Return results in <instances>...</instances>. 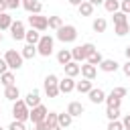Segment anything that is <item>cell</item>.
Wrapping results in <instances>:
<instances>
[{
  "mask_svg": "<svg viewBox=\"0 0 130 130\" xmlns=\"http://www.w3.org/2000/svg\"><path fill=\"white\" fill-rule=\"evenodd\" d=\"M98 49L93 47V43H85V45H79V47H73L71 49V55H73V61H87L89 55H93Z\"/></svg>",
  "mask_w": 130,
  "mask_h": 130,
  "instance_id": "cell-1",
  "label": "cell"
},
{
  "mask_svg": "<svg viewBox=\"0 0 130 130\" xmlns=\"http://www.w3.org/2000/svg\"><path fill=\"white\" fill-rule=\"evenodd\" d=\"M12 116H14V120H20V122L30 120V108L26 106L24 100H16V102H12Z\"/></svg>",
  "mask_w": 130,
  "mask_h": 130,
  "instance_id": "cell-2",
  "label": "cell"
},
{
  "mask_svg": "<svg viewBox=\"0 0 130 130\" xmlns=\"http://www.w3.org/2000/svg\"><path fill=\"white\" fill-rule=\"evenodd\" d=\"M43 85H45V93H47L49 98H57V95L61 93V89H59V77H57L55 73H49V75L45 77Z\"/></svg>",
  "mask_w": 130,
  "mask_h": 130,
  "instance_id": "cell-3",
  "label": "cell"
},
{
  "mask_svg": "<svg viewBox=\"0 0 130 130\" xmlns=\"http://www.w3.org/2000/svg\"><path fill=\"white\" fill-rule=\"evenodd\" d=\"M57 39L61 43H73L77 39V28L73 24H63L61 28H57Z\"/></svg>",
  "mask_w": 130,
  "mask_h": 130,
  "instance_id": "cell-4",
  "label": "cell"
},
{
  "mask_svg": "<svg viewBox=\"0 0 130 130\" xmlns=\"http://www.w3.org/2000/svg\"><path fill=\"white\" fill-rule=\"evenodd\" d=\"M53 47H55V39H53L51 35H41V41L37 43V51H39V55L49 57V55L53 53Z\"/></svg>",
  "mask_w": 130,
  "mask_h": 130,
  "instance_id": "cell-5",
  "label": "cell"
},
{
  "mask_svg": "<svg viewBox=\"0 0 130 130\" xmlns=\"http://www.w3.org/2000/svg\"><path fill=\"white\" fill-rule=\"evenodd\" d=\"M4 59H6V63H8L10 69H20V67H22V61H24L22 53H18V51H14V49H8V51L4 53Z\"/></svg>",
  "mask_w": 130,
  "mask_h": 130,
  "instance_id": "cell-6",
  "label": "cell"
},
{
  "mask_svg": "<svg viewBox=\"0 0 130 130\" xmlns=\"http://www.w3.org/2000/svg\"><path fill=\"white\" fill-rule=\"evenodd\" d=\"M28 24H30V28L43 32V30L49 28V16H43V14H30V16H28Z\"/></svg>",
  "mask_w": 130,
  "mask_h": 130,
  "instance_id": "cell-7",
  "label": "cell"
},
{
  "mask_svg": "<svg viewBox=\"0 0 130 130\" xmlns=\"http://www.w3.org/2000/svg\"><path fill=\"white\" fill-rule=\"evenodd\" d=\"M10 35H12L14 41H22L24 35H26L24 22H22V20H12V24H10Z\"/></svg>",
  "mask_w": 130,
  "mask_h": 130,
  "instance_id": "cell-8",
  "label": "cell"
},
{
  "mask_svg": "<svg viewBox=\"0 0 130 130\" xmlns=\"http://www.w3.org/2000/svg\"><path fill=\"white\" fill-rule=\"evenodd\" d=\"M47 114H49V110L43 106V104H39V106H35V108H30V122H45V118H47Z\"/></svg>",
  "mask_w": 130,
  "mask_h": 130,
  "instance_id": "cell-9",
  "label": "cell"
},
{
  "mask_svg": "<svg viewBox=\"0 0 130 130\" xmlns=\"http://www.w3.org/2000/svg\"><path fill=\"white\" fill-rule=\"evenodd\" d=\"M22 8H24L28 14H41L43 4H41L39 0H22Z\"/></svg>",
  "mask_w": 130,
  "mask_h": 130,
  "instance_id": "cell-10",
  "label": "cell"
},
{
  "mask_svg": "<svg viewBox=\"0 0 130 130\" xmlns=\"http://www.w3.org/2000/svg\"><path fill=\"white\" fill-rule=\"evenodd\" d=\"M75 83H77V81H73V77L65 75V77L59 81V89H61V93H71V91L75 89Z\"/></svg>",
  "mask_w": 130,
  "mask_h": 130,
  "instance_id": "cell-11",
  "label": "cell"
},
{
  "mask_svg": "<svg viewBox=\"0 0 130 130\" xmlns=\"http://www.w3.org/2000/svg\"><path fill=\"white\" fill-rule=\"evenodd\" d=\"M102 71H106V73H114V71H118V67H120V63L116 61V59H104L100 65H98Z\"/></svg>",
  "mask_w": 130,
  "mask_h": 130,
  "instance_id": "cell-12",
  "label": "cell"
},
{
  "mask_svg": "<svg viewBox=\"0 0 130 130\" xmlns=\"http://www.w3.org/2000/svg\"><path fill=\"white\" fill-rule=\"evenodd\" d=\"M63 69H65V75H69V77H77L81 73V65L77 61H69L67 65H63Z\"/></svg>",
  "mask_w": 130,
  "mask_h": 130,
  "instance_id": "cell-13",
  "label": "cell"
},
{
  "mask_svg": "<svg viewBox=\"0 0 130 130\" xmlns=\"http://www.w3.org/2000/svg\"><path fill=\"white\" fill-rule=\"evenodd\" d=\"M81 75H83L85 79H91V81H93V79H95V75H98V67L85 61V65H81Z\"/></svg>",
  "mask_w": 130,
  "mask_h": 130,
  "instance_id": "cell-14",
  "label": "cell"
},
{
  "mask_svg": "<svg viewBox=\"0 0 130 130\" xmlns=\"http://www.w3.org/2000/svg\"><path fill=\"white\" fill-rule=\"evenodd\" d=\"M87 95H89V102H91V104H102V102H106V91L100 89V87H98V89L91 87V91H89Z\"/></svg>",
  "mask_w": 130,
  "mask_h": 130,
  "instance_id": "cell-15",
  "label": "cell"
},
{
  "mask_svg": "<svg viewBox=\"0 0 130 130\" xmlns=\"http://www.w3.org/2000/svg\"><path fill=\"white\" fill-rule=\"evenodd\" d=\"M24 102H26V106H28V108H35V106H39V104H41V93H39V89H30V91L26 93Z\"/></svg>",
  "mask_w": 130,
  "mask_h": 130,
  "instance_id": "cell-16",
  "label": "cell"
},
{
  "mask_svg": "<svg viewBox=\"0 0 130 130\" xmlns=\"http://www.w3.org/2000/svg\"><path fill=\"white\" fill-rule=\"evenodd\" d=\"M4 98H6L8 102H16V100L20 98V89H18L16 85H6V87H4Z\"/></svg>",
  "mask_w": 130,
  "mask_h": 130,
  "instance_id": "cell-17",
  "label": "cell"
},
{
  "mask_svg": "<svg viewBox=\"0 0 130 130\" xmlns=\"http://www.w3.org/2000/svg\"><path fill=\"white\" fill-rule=\"evenodd\" d=\"M93 8H95V6H93L91 2H87V0H83V2L77 6L79 16H91V14H93Z\"/></svg>",
  "mask_w": 130,
  "mask_h": 130,
  "instance_id": "cell-18",
  "label": "cell"
},
{
  "mask_svg": "<svg viewBox=\"0 0 130 130\" xmlns=\"http://www.w3.org/2000/svg\"><path fill=\"white\" fill-rule=\"evenodd\" d=\"M69 61H73L71 51H69V49H61V51L57 53V63H59V65H67Z\"/></svg>",
  "mask_w": 130,
  "mask_h": 130,
  "instance_id": "cell-19",
  "label": "cell"
},
{
  "mask_svg": "<svg viewBox=\"0 0 130 130\" xmlns=\"http://www.w3.org/2000/svg\"><path fill=\"white\" fill-rule=\"evenodd\" d=\"M24 41H26L28 45H37V43L41 41V32H39V30H35V28H28V30H26V35H24Z\"/></svg>",
  "mask_w": 130,
  "mask_h": 130,
  "instance_id": "cell-20",
  "label": "cell"
},
{
  "mask_svg": "<svg viewBox=\"0 0 130 130\" xmlns=\"http://www.w3.org/2000/svg\"><path fill=\"white\" fill-rule=\"evenodd\" d=\"M91 87H93V85H91V79H85V77H83L81 81H77V83H75V89H77L79 93H89V91H91Z\"/></svg>",
  "mask_w": 130,
  "mask_h": 130,
  "instance_id": "cell-21",
  "label": "cell"
},
{
  "mask_svg": "<svg viewBox=\"0 0 130 130\" xmlns=\"http://www.w3.org/2000/svg\"><path fill=\"white\" fill-rule=\"evenodd\" d=\"M91 28H93L95 32H104V30L108 28V20H106V18H102V16H98V18L91 22Z\"/></svg>",
  "mask_w": 130,
  "mask_h": 130,
  "instance_id": "cell-22",
  "label": "cell"
},
{
  "mask_svg": "<svg viewBox=\"0 0 130 130\" xmlns=\"http://www.w3.org/2000/svg\"><path fill=\"white\" fill-rule=\"evenodd\" d=\"M20 53H22V57H24V59H32L35 55H39V51H37V45H28V43L22 47V51H20Z\"/></svg>",
  "mask_w": 130,
  "mask_h": 130,
  "instance_id": "cell-23",
  "label": "cell"
},
{
  "mask_svg": "<svg viewBox=\"0 0 130 130\" xmlns=\"http://www.w3.org/2000/svg\"><path fill=\"white\" fill-rule=\"evenodd\" d=\"M67 112H69L73 118H77V116H81V114H83V106H81L79 102H71V104L67 106Z\"/></svg>",
  "mask_w": 130,
  "mask_h": 130,
  "instance_id": "cell-24",
  "label": "cell"
},
{
  "mask_svg": "<svg viewBox=\"0 0 130 130\" xmlns=\"http://www.w3.org/2000/svg\"><path fill=\"white\" fill-rule=\"evenodd\" d=\"M120 104H122V98H116L112 91L106 95V106L108 108H120Z\"/></svg>",
  "mask_w": 130,
  "mask_h": 130,
  "instance_id": "cell-25",
  "label": "cell"
},
{
  "mask_svg": "<svg viewBox=\"0 0 130 130\" xmlns=\"http://www.w3.org/2000/svg\"><path fill=\"white\" fill-rule=\"evenodd\" d=\"M114 32H116L118 37H126V35L130 32V24H128V22H122V24H114Z\"/></svg>",
  "mask_w": 130,
  "mask_h": 130,
  "instance_id": "cell-26",
  "label": "cell"
},
{
  "mask_svg": "<svg viewBox=\"0 0 130 130\" xmlns=\"http://www.w3.org/2000/svg\"><path fill=\"white\" fill-rule=\"evenodd\" d=\"M71 122H73V116H71L69 112H63V114H59V126H61V128H67V126H71Z\"/></svg>",
  "mask_w": 130,
  "mask_h": 130,
  "instance_id": "cell-27",
  "label": "cell"
},
{
  "mask_svg": "<svg viewBox=\"0 0 130 130\" xmlns=\"http://www.w3.org/2000/svg\"><path fill=\"white\" fill-rule=\"evenodd\" d=\"M104 8L114 14V12L120 10V0H104Z\"/></svg>",
  "mask_w": 130,
  "mask_h": 130,
  "instance_id": "cell-28",
  "label": "cell"
},
{
  "mask_svg": "<svg viewBox=\"0 0 130 130\" xmlns=\"http://www.w3.org/2000/svg\"><path fill=\"white\" fill-rule=\"evenodd\" d=\"M10 24H12V16L6 14V12H0V30L10 28Z\"/></svg>",
  "mask_w": 130,
  "mask_h": 130,
  "instance_id": "cell-29",
  "label": "cell"
},
{
  "mask_svg": "<svg viewBox=\"0 0 130 130\" xmlns=\"http://www.w3.org/2000/svg\"><path fill=\"white\" fill-rule=\"evenodd\" d=\"M0 83L6 87V85H14V73L12 71H6V73H2L0 75Z\"/></svg>",
  "mask_w": 130,
  "mask_h": 130,
  "instance_id": "cell-30",
  "label": "cell"
},
{
  "mask_svg": "<svg viewBox=\"0 0 130 130\" xmlns=\"http://www.w3.org/2000/svg\"><path fill=\"white\" fill-rule=\"evenodd\" d=\"M114 24H122V22H128V14L126 12H122V10H118V12H114Z\"/></svg>",
  "mask_w": 130,
  "mask_h": 130,
  "instance_id": "cell-31",
  "label": "cell"
},
{
  "mask_svg": "<svg viewBox=\"0 0 130 130\" xmlns=\"http://www.w3.org/2000/svg\"><path fill=\"white\" fill-rule=\"evenodd\" d=\"M61 26H63V20H61V16H49V28L57 30V28H61Z\"/></svg>",
  "mask_w": 130,
  "mask_h": 130,
  "instance_id": "cell-32",
  "label": "cell"
},
{
  "mask_svg": "<svg viewBox=\"0 0 130 130\" xmlns=\"http://www.w3.org/2000/svg\"><path fill=\"white\" fill-rule=\"evenodd\" d=\"M45 124H47V126L59 124V114H57V112H49V114H47V118H45Z\"/></svg>",
  "mask_w": 130,
  "mask_h": 130,
  "instance_id": "cell-33",
  "label": "cell"
},
{
  "mask_svg": "<svg viewBox=\"0 0 130 130\" xmlns=\"http://www.w3.org/2000/svg\"><path fill=\"white\" fill-rule=\"evenodd\" d=\"M104 61V57H102V53L100 51H95L93 55H89V59H87V63H91V65H100Z\"/></svg>",
  "mask_w": 130,
  "mask_h": 130,
  "instance_id": "cell-34",
  "label": "cell"
},
{
  "mask_svg": "<svg viewBox=\"0 0 130 130\" xmlns=\"http://www.w3.org/2000/svg\"><path fill=\"white\" fill-rule=\"evenodd\" d=\"M106 116H108V120H118L120 118V108H108Z\"/></svg>",
  "mask_w": 130,
  "mask_h": 130,
  "instance_id": "cell-35",
  "label": "cell"
},
{
  "mask_svg": "<svg viewBox=\"0 0 130 130\" xmlns=\"http://www.w3.org/2000/svg\"><path fill=\"white\" fill-rule=\"evenodd\" d=\"M108 130H124V124L120 120H110L108 122Z\"/></svg>",
  "mask_w": 130,
  "mask_h": 130,
  "instance_id": "cell-36",
  "label": "cell"
},
{
  "mask_svg": "<svg viewBox=\"0 0 130 130\" xmlns=\"http://www.w3.org/2000/svg\"><path fill=\"white\" fill-rule=\"evenodd\" d=\"M8 130H26V128H24V122H20V120H12V124L8 126Z\"/></svg>",
  "mask_w": 130,
  "mask_h": 130,
  "instance_id": "cell-37",
  "label": "cell"
},
{
  "mask_svg": "<svg viewBox=\"0 0 130 130\" xmlns=\"http://www.w3.org/2000/svg\"><path fill=\"white\" fill-rule=\"evenodd\" d=\"M112 93H114L116 98H126V93H128V91H126V87H114V89H112Z\"/></svg>",
  "mask_w": 130,
  "mask_h": 130,
  "instance_id": "cell-38",
  "label": "cell"
},
{
  "mask_svg": "<svg viewBox=\"0 0 130 130\" xmlns=\"http://www.w3.org/2000/svg\"><path fill=\"white\" fill-rule=\"evenodd\" d=\"M120 10L130 14V0H120Z\"/></svg>",
  "mask_w": 130,
  "mask_h": 130,
  "instance_id": "cell-39",
  "label": "cell"
},
{
  "mask_svg": "<svg viewBox=\"0 0 130 130\" xmlns=\"http://www.w3.org/2000/svg\"><path fill=\"white\" fill-rule=\"evenodd\" d=\"M6 4H8V10H14V8L22 6V0H6Z\"/></svg>",
  "mask_w": 130,
  "mask_h": 130,
  "instance_id": "cell-40",
  "label": "cell"
},
{
  "mask_svg": "<svg viewBox=\"0 0 130 130\" xmlns=\"http://www.w3.org/2000/svg\"><path fill=\"white\" fill-rule=\"evenodd\" d=\"M8 69H10V67H8V63H6V59L2 57V59H0V75H2V73H6Z\"/></svg>",
  "mask_w": 130,
  "mask_h": 130,
  "instance_id": "cell-41",
  "label": "cell"
},
{
  "mask_svg": "<svg viewBox=\"0 0 130 130\" xmlns=\"http://www.w3.org/2000/svg\"><path fill=\"white\" fill-rule=\"evenodd\" d=\"M122 71H124V75H126V77H130V59L122 65Z\"/></svg>",
  "mask_w": 130,
  "mask_h": 130,
  "instance_id": "cell-42",
  "label": "cell"
},
{
  "mask_svg": "<svg viewBox=\"0 0 130 130\" xmlns=\"http://www.w3.org/2000/svg\"><path fill=\"white\" fill-rule=\"evenodd\" d=\"M122 124H124V130H130V114H126V116H124Z\"/></svg>",
  "mask_w": 130,
  "mask_h": 130,
  "instance_id": "cell-43",
  "label": "cell"
},
{
  "mask_svg": "<svg viewBox=\"0 0 130 130\" xmlns=\"http://www.w3.org/2000/svg\"><path fill=\"white\" fill-rule=\"evenodd\" d=\"M8 10V4H6V0H0V12H6Z\"/></svg>",
  "mask_w": 130,
  "mask_h": 130,
  "instance_id": "cell-44",
  "label": "cell"
},
{
  "mask_svg": "<svg viewBox=\"0 0 130 130\" xmlns=\"http://www.w3.org/2000/svg\"><path fill=\"white\" fill-rule=\"evenodd\" d=\"M47 130H63L59 124H53V126H47Z\"/></svg>",
  "mask_w": 130,
  "mask_h": 130,
  "instance_id": "cell-45",
  "label": "cell"
},
{
  "mask_svg": "<svg viewBox=\"0 0 130 130\" xmlns=\"http://www.w3.org/2000/svg\"><path fill=\"white\" fill-rule=\"evenodd\" d=\"M81 2H83V0H69V4H71V6H79Z\"/></svg>",
  "mask_w": 130,
  "mask_h": 130,
  "instance_id": "cell-46",
  "label": "cell"
},
{
  "mask_svg": "<svg viewBox=\"0 0 130 130\" xmlns=\"http://www.w3.org/2000/svg\"><path fill=\"white\" fill-rule=\"evenodd\" d=\"M87 2H91L93 6H100V4H104V0H87Z\"/></svg>",
  "mask_w": 130,
  "mask_h": 130,
  "instance_id": "cell-47",
  "label": "cell"
},
{
  "mask_svg": "<svg viewBox=\"0 0 130 130\" xmlns=\"http://www.w3.org/2000/svg\"><path fill=\"white\" fill-rule=\"evenodd\" d=\"M124 53H126V59H130V45L126 47V51H124Z\"/></svg>",
  "mask_w": 130,
  "mask_h": 130,
  "instance_id": "cell-48",
  "label": "cell"
},
{
  "mask_svg": "<svg viewBox=\"0 0 130 130\" xmlns=\"http://www.w3.org/2000/svg\"><path fill=\"white\" fill-rule=\"evenodd\" d=\"M30 130H37V124H32V128H30Z\"/></svg>",
  "mask_w": 130,
  "mask_h": 130,
  "instance_id": "cell-49",
  "label": "cell"
},
{
  "mask_svg": "<svg viewBox=\"0 0 130 130\" xmlns=\"http://www.w3.org/2000/svg\"><path fill=\"white\" fill-rule=\"evenodd\" d=\"M0 43H2V30H0Z\"/></svg>",
  "mask_w": 130,
  "mask_h": 130,
  "instance_id": "cell-50",
  "label": "cell"
},
{
  "mask_svg": "<svg viewBox=\"0 0 130 130\" xmlns=\"http://www.w3.org/2000/svg\"><path fill=\"white\" fill-rule=\"evenodd\" d=\"M0 130H4V128H2V126H0Z\"/></svg>",
  "mask_w": 130,
  "mask_h": 130,
  "instance_id": "cell-51",
  "label": "cell"
},
{
  "mask_svg": "<svg viewBox=\"0 0 130 130\" xmlns=\"http://www.w3.org/2000/svg\"><path fill=\"white\" fill-rule=\"evenodd\" d=\"M128 24H130V18H128Z\"/></svg>",
  "mask_w": 130,
  "mask_h": 130,
  "instance_id": "cell-52",
  "label": "cell"
},
{
  "mask_svg": "<svg viewBox=\"0 0 130 130\" xmlns=\"http://www.w3.org/2000/svg\"><path fill=\"white\" fill-rule=\"evenodd\" d=\"M0 112H2V110H0Z\"/></svg>",
  "mask_w": 130,
  "mask_h": 130,
  "instance_id": "cell-53",
  "label": "cell"
}]
</instances>
